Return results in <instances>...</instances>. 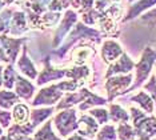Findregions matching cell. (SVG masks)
<instances>
[{"label": "cell", "mask_w": 156, "mask_h": 140, "mask_svg": "<svg viewBox=\"0 0 156 140\" xmlns=\"http://www.w3.org/2000/svg\"><path fill=\"white\" fill-rule=\"evenodd\" d=\"M116 132H118L119 140H135L137 138L133 125L128 124V123H120V124H118V127H116Z\"/></svg>", "instance_id": "cell-24"}, {"label": "cell", "mask_w": 156, "mask_h": 140, "mask_svg": "<svg viewBox=\"0 0 156 140\" xmlns=\"http://www.w3.org/2000/svg\"><path fill=\"white\" fill-rule=\"evenodd\" d=\"M0 8H2V2H0Z\"/></svg>", "instance_id": "cell-40"}, {"label": "cell", "mask_w": 156, "mask_h": 140, "mask_svg": "<svg viewBox=\"0 0 156 140\" xmlns=\"http://www.w3.org/2000/svg\"><path fill=\"white\" fill-rule=\"evenodd\" d=\"M135 140H151V138H147V136H140V138H136Z\"/></svg>", "instance_id": "cell-36"}, {"label": "cell", "mask_w": 156, "mask_h": 140, "mask_svg": "<svg viewBox=\"0 0 156 140\" xmlns=\"http://www.w3.org/2000/svg\"><path fill=\"white\" fill-rule=\"evenodd\" d=\"M63 89L62 84H52L49 87L41 89L37 93V96L34 99V102H30L32 107H41V106H54V104L59 103V100L63 98Z\"/></svg>", "instance_id": "cell-4"}, {"label": "cell", "mask_w": 156, "mask_h": 140, "mask_svg": "<svg viewBox=\"0 0 156 140\" xmlns=\"http://www.w3.org/2000/svg\"><path fill=\"white\" fill-rule=\"evenodd\" d=\"M135 132L136 136H147V138H152L156 135V116L151 115V116H145L139 124L135 125Z\"/></svg>", "instance_id": "cell-7"}, {"label": "cell", "mask_w": 156, "mask_h": 140, "mask_svg": "<svg viewBox=\"0 0 156 140\" xmlns=\"http://www.w3.org/2000/svg\"><path fill=\"white\" fill-rule=\"evenodd\" d=\"M112 2H119V0H112Z\"/></svg>", "instance_id": "cell-39"}, {"label": "cell", "mask_w": 156, "mask_h": 140, "mask_svg": "<svg viewBox=\"0 0 156 140\" xmlns=\"http://www.w3.org/2000/svg\"><path fill=\"white\" fill-rule=\"evenodd\" d=\"M90 115L100 125H104L109 120V112L105 108H91Z\"/></svg>", "instance_id": "cell-27"}, {"label": "cell", "mask_w": 156, "mask_h": 140, "mask_svg": "<svg viewBox=\"0 0 156 140\" xmlns=\"http://www.w3.org/2000/svg\"><path fill=\"white\" fill-rule=\"evenodd\" d=\"M67 140H88L87 138H84V136H81L79 134H73V136H69Z\"/></svg>", "instance_id": "cell-34"}, {"label": "cell", "mask_w": 156, "mask_h": 140, "mask_svg": "<svg viewBox=\"0 0 156 140\" xmlns=\"http://www.w3.org/2000/svg\"><path fill=\"white\" fill-rule=\"evenodd\" d=\"M135 67V63L129 59V56L127 53H122L120 59H118L113 64H111L105 74V77H109V76H113V75H126V74H129L131 71L133 70Z\"/></svg>", "instance_id": "cell-6"}, {"label": "cell", "mask_w": 156, "mask_h": 140, "mask_svg": "<svg viewBox=\"0 0 156 140\" xmlns=\"http://www.w3.org/2000/svg\"><path fill=\"white\" fill-rule=\"evenodd\" d=\"M75 21H76V13L73 12V11H67L66 17L63 19L62 24H60V27L58 28V32H56V36H55V40H54V45H58L59 43L63 40L66 32L69 30L71 26H72Z\"/></svg>", "instance_id": "cell-13"}, {"label": "cell", "mask_w": 156, "mask_h": 140, "mask_svg": "<svg viewBox=\"0 0 156 140\" xmlns=\"http://www.w3.org/2000/svg\"><path fill=\"white\" fill-rule=\"evenodd\" d=\"M30 113H31V111L28 108V106H26L23 103H17L13 106L12 119L16 124H24L30 120Z\"/></svg>", "instance_id": "cell-19"}, {"label": "cell", "mask_w": 156, "mask_h": 140, "mask_svg": "<svg viewBox=\"0 0 156 140\" xmlns=\"http://www.w3.org/2000/svg\"><path fill=\"white\" fill-rule=\"evenodd\" d=\"M32 140H62L54 134L52 131V120L45 121L43 127H40L39 130L35 132Z\"/></svg>", "instance_id": "cell-22"}, {"label": "cell", "mask_w": 156, "mask_h": 140, "mask_svg": "<svg viewBox=\"0 0 156 140\" xmlns=\"http://www.w3.org/2000/svg\"><path fill=\"white\" fill-rule=\"evenodd\" d=\"M9 140H32L30 136H26V135H17V136H12L9 138Z\"/></svg>", "instance_id": "cell-33"}, {"label": "cell", "mask_w": 156, "mask_h": 140, "mask_svg": "<svg viewBox=\"0 0 156 140\" xmlns=\"http://www.w3.org/2000/svg\"><path fill=\"white\" fill-rule=\"evenodd\" d=\"M17 103H20V98L17 93L11 92V91H8V89L0 91V108L11 109Z\"/></svg>", "instance_id": "cell-20"}, {"label": "cell", "mask_w": 156, "mask_h": 140, "mask_svg": "<svg viewBox=\"0 0 156 140\" xmlns=\"http://www.w3.org/2000/svg\"><path fill=\"white\" fill-rule=\"evenodd\" d=\"M2 135H3V127L0 125V136H2Z\"/></svg>", "instance_id": "cell-38"}, {"label": "cell", "mask_w": 156, "mask_h": 140, "mask_svg": "<svg viewBox=\"0 0 156 140\" xmlns=\"http://www.w3.org/2000/svg\"><path fill=\"white\" fill-rule=\"evenodd\" d=\"M155 4H156V0H139V2H136L133 5H131L128 13L123 17V21H129V20L135 19V17L139 16L143 11L151 8V7Z\"/></svg>", "instance_id": "cell-14"}, {"label": "cell", "mask_w": 156, "mask_h": 140, "mask_svg": "<svg viewBox=\"0 0 156 140\" xmlns=\"http://www.w3.org/2000/svg\"><path fill=\"white\" fill-rule=\"evenodd\" d=\"M23 40L24 39H22V40H13V39H9L7 36H0V41H2V44H3V49H4L7 59H8V62L11 64H13V62H15L16 55H17V52H19V47L22 44Z\"/></svg>", "instance_id": "cell-12"}, {"label": "cell", "mask_w": 156, "mask_h": 140, "mask_svg": "<svg viewBox=\"0 0 156 140\" xmlns=\"http://www.w3.org/2000/svg\"><path fill=\"white\" fill-rule=\"evenodd\" d=\"M129 112H131V120H132V125H133V127L136 124H139L140 121L148 115V113H145L144 111L136 108V107H129Z\"/></svg>", "instance_id": "cell-28"}, {"label": "cell", "mask_w": 156, "mask_h": 140, "mask_svg": "<svg viewBox=\"0 0 156 140\" xmlns=\"http://www.w3.org/2000/svg\"><path fill=\"white\" fill-rule=\"evenodd\" d=\"M3 74H4V71H3V67L0 66V87L3 85Z\"/></svg>", "instance_id": "cell-35"}, {"label": "cell", "mask_w": 156, "mask_h": 140, "mask_svg": "<svg viewBox=\"0 0 156 140\" xmlns=\"http://www.w3.org/2000/svg\"><path fill=\"white\" fill-rule=\"evenodd\" d=\"M79 123V128H77V134L84 136L87 139H94L96 136L98 131L100 130V124L98 123L91 115H81L77 119Z\"/></svg>", "instance_id": "cell-5"}, {"label": "cell", "mask_w": 156, "mask_h": 140, "mask_svg": "<svg viewBox=\"0 0 156 140\" xmlns=\"http://www.w3.org/2000/svg\"><path fill=\"white\" fill-rule=\"evenodd\" d=\"M54 109H55L54 106H49L47 108H41V107L40 108H34L30 113V121L35 127H39V124H40L41 121H44L45 119H48V117L51 116Z\"/></svg>", "instance_id": "cell-17"}, {"label": "cell", "mask_w": 156, "mask_h": 140, "mask_svg": "<svg viewBox=\"0 0 156 140\" xmlns=\"http://www.w3.org/2000/svg\"><path fill=\"white\" fill-rule=\"evenodd\" d=\"M15 83H16V75H15V71H13L12 64L9 63L8 66L4 68V74H3V87L5 89H11L15 87Z\"/></svg>", "instance_id": "cell-26"}, {"label": "cell", "mask_w": 156, "mask_h": 140, "mask_svg": "<svg viewBox=\"0 0 156 140\" xmlns=\"http://www.w3.org/2000/svg\"><path fill=\"white\" fill-rule=\"evenodd\" d=\"M132 75L131 74H126V75H113V76L107 77L105 81V89L108 93V103H111L115 98L122 95H126L127 89L131 87L132 84Z\"/></svg>", "instance_id": "cell-2"}, {"label": "cell", "mask_w": 156, "mask_h": 140, "mask_svg": "<svg viewBox=\"0 0 156 140\" xmlns=\"http://www.w3.org/2000/svg\"><path fill=\"white\" fill-rule=\"evenodd\" d=\"M44 70L43 72H41L40 75H39L37 77V84L39 85H43L45 83H48V81L51 80H58V79L63 77L67 75V70L66 71H60V70H54V68L51 67V64H49V59L47 57V59L44 60Z\"/></svg>", "instance_id": "cell-8"}, {"label": "cell", "mask_w": 156, "mask_h": 140, "mask_svg": "<svg viewBox=\"0 0 156 140\" xmlns=\"http://www.w3.org/2000/svg\"><path fill=\"white\" fill-rule=\"evenodd\" d=\"M11 11L5 9L0 15V34L2 32H9V20H11Z\"/></svg>", "instance_id": "cell-29"}, {"label": "cell", "mask_w": 156, "mask_h": 140, "mask_svg": "<svg viewBox=\"0 0 156 140\" xmlns=\"http://www.w3.org/2000/svg\"><path fill=\"white\" fill-rule=\"evenodd\" d=\"M12 28L9 30V34L11 35H19V34H23L28 30L27 27V23H26V17H24V13L23 12H16L15 16L12 19Z\"/></svg>", "instance_id": "cell-23"}, {"label": "cell", "mask_w": 156, "mask_h": 140, "mask_svg": "<svg viewBox=\"0 0 156 140\" xmlns=\"http://www.w3.org/2000/svg\"><path fill=\"white\" fill-rule=\"evenodd\" d=\"M152 19H156V8H155V9H152V11H150V12H147L143 17H141V20H144V21L152 20Z\"/></svg>", "instance_id": "cell-32"}, {"label": "cell", "mask_w": 156, "mask_h": 140, "mask_svg": "<svg viewBox=\"0 0 156 140\" xmlns=\"http://www.w3.org/2000/svg\"><path fill=\"white\" fill-rule=\"evenodd\" d=\"M155 64H156V63H155ZM155 77H156V74H155Z\"/></svg>", "instance_id": "cell-42"}, {"label": "cell", "mask_w": 156, "mask_h": 140, "mask_svg": "<svg viewBox=\"0 0 156 140\" xmlns=\"http://www.w3.org/2000/svg\"><path fill=\"white\" fill-rule=\"evenodd\" d=\"M143 87L145 91L150 93V96L155 103V108H156V77H155V75H152V77L148 80V83H145Z\"/></svg>", "instance_id": "cell-30"}, {"label": "cell", "mask_w": 156, "mask_h": 140, "mask_svg": "<svg viewBox=\"0 0 156 140\" xmlns=\"http://www.w3.org/2000/svg\"><path fill=\"white\" fill-rule=\"evenodd\" d=\"M152 140H156V139H152Z\"/></svg>", "instance_id": "cell-43"}, {"label": "cell", "mask_w": 156, "mask_h": 140, "mask_svg": "<svg viewBox=\"0 0 156 140\" xmlns=\"http://www.w3.org/2000/svg\"><path fill=\"white\" fill-rule=\"evenodd\" d=\"M107 103H108L107 99L100 98V96H98V95H95V93H92L90 89H87L86 99H84L83 103L79 104V109H80V111H86V109L92 108V107H95V106H105Z\"/></svg>", "instance_id": "cell-21"}, {"label": "cell", "mask_w": 156, "mask_h": 140, "mask_svg": "<svg viewBox=\"0 0 156 140\" xmlns=\"http://www.w3.org/2000/svg\"><path fill=\"white\" fill-rule=\"evenodd\" d=\"M12 120V113L8 109H2L0 108V125L3 128H9Z\"/></svg>", "instance_id": "cell-31"}, {"label": "cell", "mask_w": 156, "mask_h": 140, "mask_svg": "<svg viewBox=\"0 0 156 140\" xmlns=\"http://www.w3.org/2000/svg\"><path fill=\"white\" fill-rule=\"evenodd\" d=\"M128 2H133V0H128Z\"/></svg>", "instance_id": "cell-41"}, {"label": "cell", "mask_w": 156, "mask_h": 140, "mask_svg": "<svg viewBox=\"0 0 156 140\" xmlns=\"http://www.w3.org/2000/svg\"><path fill=\"white\" fill-rule=\"evenodd\" d=\"M15 89H16V93L19 95V98H22L24 100H31L35 92V85L31 81H28L27 79L22 77L20 75H16Z\"/></svg>", "instance_id": "cell-11"}, {"label": "cell", "mask_w": 156, "mask_h": 140, "mask_svg": "<svg viewBox=\"0 0 156 140\" xmlns=\"http://www.w3.org/2000/svg\"><path fill=\"white\" fill-rule=\"evenodd\" d=\"M129 102L139 104V106L141 107V109L148 115H152L154 111H155V103H154V100H152V98L150 96V93H148L147 91H140V92H137L136 95L131 96Z\"/></svg>", "instance_id": "cell-10"}, {"label": "cell", "mask_w": 156, "mask_h": 140, "mask_svg": "<svg viewBox=\"0 0 156 140\" xmlns=\"http://www.w3.org/2000/svg\"><path fill=\"white\" fill-rule=\"evenodd\" d=\"M155 63H156V51L152 49L151 47H145L143 51V55H141V59L139 60L137 64H135V68H136V79H135L133 84L127 89V93L131 91H135L140 85H143V83L147 80V77L150 76L152 67H154Z\"/></svg>", "instance_id": "cell-1"}, {"label": "cell", "mask_w": 156, "mask_h": 140, "mask_svg": "<svg viewBox=\"0 0 156 140\" xmlns=\"http://www.w3.org/2000/svg\"><path fill=\"white\" fill-rule=\"evenodd\" d=\"M118 132L113 124H104L96 134V140H116Z\"/></svg>", "instance_id": "cell-25"}, {"label": "cell", "mask_w": 156, "mask_h": 140, "mask_svg": "<svg viewBox=\"0 0 156 140\" xmlns=\"http://www.w3.org/2000/svg\"><path fill=\"white\" fill-rule=\"evenodd\" d=\"M123 53V49L120 44H118L116 41L113 40H108L103 44V48H101V57L107 64L115 62L119 56H122Z\"/></svg>", "instance_id": "cell-9"}, {"label": "cell", "mask_w": 156, "mask_h": 140, "mask_svg": "<svg viewBox=\"0 0 156 140\" xmlns=\"http://www.w3.org/2000/svg\"><path fill=\"white\" fill-rule=\"evenodd\" d=\"M0 140H9V138H8V135H2V136H0Z\"/></svg>", "instance_id": "cell-37"}, {"label": "cell", "mask_w": 156, "mask_h": 140, "mask_svg": "<svg viewBox=\"0 0 156 140\" xmlns=\"http://www.w3.org/2000/svg\"><path fill=\"white\" fill-rule=\"evenodd\" d=\"M17 67H19L20 72L24 74L27 77H30V79H36L37 77L36 68L34 67V64L31 63V60L27 57V49H26V47H24V49H23V55H22V57H20L19 63H17Z\"/></svg>", "instance_id": "cell-16"}, {"label": "cell", "mask_w": 156, "mask_h": 140, "mask_svg": "<svg viewBox=\"0 0 156 140\" xmlns=\"http://www.w3.org/2000/svg\"><path fill=\"white\" fill-rule=\"evenodd\" d=\"M35 130H36V127L31 123L30 120L27 121V123L24 124H12L9 125L8 128V132H7V135H8V138H12V136H17V135H26V136H30L31 134H34Z\"/></svg>", "instance_id": "cell-18"}, {"label": "cell", "mask_w": 156, "mask_h": 140, "mask_svg": "<svg viewBox=\"0 0 156 140\" xmlns=\"http://www.w3.org/2000/svg\"><path fill=\"white\" fill-rule=\"evenodd\" d=\"M109 120L112 121V123H128L131 116L129 113L127 112L126 109L123 108L122 106H119V104H109Z\"/></svg>", "instance_id": "cell-15"}, {"label": "cell", "mask_w": 156, "mask_h": 140, "mask_svg": "<svg viewBox=\"0 0 156 140\" xmlns=\"http://www.w3.org/2000/svg\"><path fill=\"white\" fill-rule=\"evenodd\" d=\"M54 124L58 128L60 136L67 138L69 134L77 131L79 123H77V112L75 109H67L59 112L54 117Z\"/></svg>", "instance_id": "cell-3"}]
</instances>
